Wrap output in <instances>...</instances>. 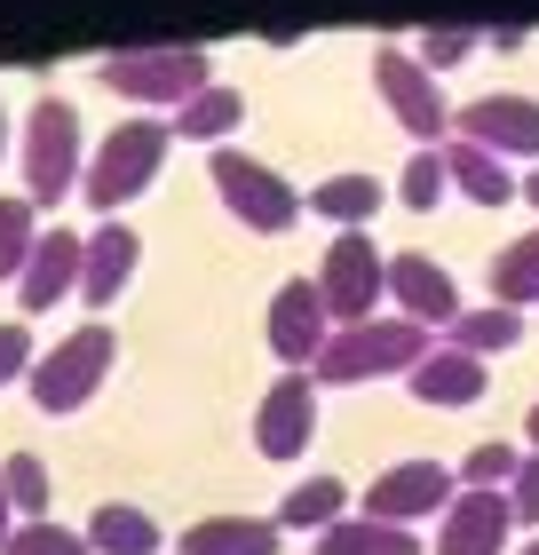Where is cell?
<instances>
[{"label":"cell","instance_id":"cell-1","mask_svg":"<svg viewBox=\"0 0 539 555\" xmlns=\"http://www.w3.org/2000/svg\"><path fill=\"white\" fill-rule=\"evenodd\" d=\"M428 325H413V318H357V325H333L325 334V349L310 358V382L318 389H349V382H381V373H413L421 358H428Z\"/></svg>","mask_w":539,"mask_h":555},{"label":"cell","instance_id":"cell-2","mask_svg":"<svg viewBox=\"0 0 539 555\" xmlns=\"http://www.w3.org/2000/svg\"><path fill=\"white\" fill-rule=\"evenodd\" d=\"M167 143H175V128H167L159 112H127L119 128H104V135L88 143L80 198H88V207H127V198L167 167Z\"/></svg>","mask_w":539,"mask_h":555},{"label":"cell","instance_id":"cell-3","mask_svg":"<svg viewBox=\"0 0 539 555\" xmlns=\"http://www.w3.org/2000/svg\"><path fill=\"white\" fill-rule=\"evenodd\" d=\"M95 72H104V88H119L127 104H143L159 119H175L198 88H215V56L207 48H183V40H167V48H112Z\"/></svg>","mask_w":539,"mask_h":555},{"label":"cell","instance_id":"cell-4","mask_svg":"<svg viewBox=\"0 0 539 555\" xmlns=\"http://www.w3.org/2000/svg\"><path fill=\"white\" fill-rule=\"evenodd\" d=\"M104 373H112V325H104V318H80L72 334H56V341L33 358L24 389H33L40 413H80L88 397L104 389Z\"/></svg>","mask_w":539,"mask_h":555},{"label":"cell","instance_id":"cell-5","mask_svg":"<svg viewBox=\"0 0 539 555\" xmlns=\"http://www.w3.org/2000/svg\"><path fill=\"white\" fill-rule=\"evenodd\" d=\"M24 198L33 207H56V198L80 183V112H72V95H40L33 112H24Z\"/></svg>","mask_w":539,"mask_h":555},{"label":"cell","instance_id":"cell-6","mask_svg":"<svg viewBox=\"0 0 539 555\" xmlns=\"http://www.w3.org/2000/svg\"><path fill=\"white\" fill-rule=\"evenodd\" d=\"M373 88H381V104L397 112V128L413 143H445L452 135V95H445V80H436L405 40H381L373 48Z\"/></svg>","mask_w":539,"mask_h":555},{"label":"cell","instance_id":"cell-7","mask_svg":"<svg viewBox=\"0 0 539 555\" xmlns=\"http://www.w3.org/2000/svg\"><path fill=\"white\" fill-rule=\"evenodd\" d=\"M207 175H215L222 207L239 215L246 231H286V222L301 215V191H294L270 159H254V151H239V143H215V151H207Z\"/></svg>","mask_w":539,"mask_h":555},{"label":"cell","instance_id":"cell-8","mask_svg":"<svg viewBox=\"0 0 539 555\" xmlns=\"http://www.w3.org/2000/svg\"><path fill=\"white\" fill-rule=\"evenodd\" d=\"M318 294H325L333 325L373 318V301L389 294V255H381L365 231H342V238L325 246V262H318Z\"/></svg>","mask_w":539,"mask_h":555},{"label":"cell","instance_id":"cell-9","mask_svg":"<svg viewBox=\"0 0 539 555\" xmlns=\"http://www.w3.org/2000/svg\"><path fill=\"white\" fill-rule=\"evenodd\" d=\"M452 492H460V476L452 461H389L365 485V508L357 516H381V524H413V516H445L452 508Z\"/></svg>","mask_w":539,"mask_h":555},{"label":"cell","instance_id":"cell-10","mask_svg":"<svg viewBox=\"0 0 539 555\" xmlns=\"http://www.w3.org/2000/svg\"><path fill=\"white\" fill-rule=\"evenodd\" d=\"M262 334H270V349H278V358H286V373H310V358H318V349H325V334H333V310H325L318 278H286V286L270 294Z\"/></svg>","mask_w":539,"mask_h":555},{"label":"cell","instance_id":"cell-11","mask_svg":"<svg viewBox=\"0 0 539 555\" xmlns=\"http://www.w3.org/2000/svg\"><path fill=\"white\" fill-rule=\"evenodd\" d=\"M310 437H318V382L310 373H278L262 389V405H254V444L270 461H294V452H310Z\"/></svg>","mask_w":539,"mask_h":555},{"label":"cell","instance_id":"cell-12","mask_svg":"<svg viewBox=\"0 0 539 555\" xmlns=\"http://www.w3.org/2000/svg\"><path fill=\"white\" fill-rule=\"evenodd\" d=\"M452 135H469L484 151H524V159H539V95H516V88H500V95H476V104H460L452 119Z\"/></svg>","mask_w":539,"mask_h":555},{"label":"cell","instance_id":"cell-13","mask_svg":"<svg viewBox=\"0 0 539 555\" xmlns=\"http://www.w3.org/2000/svg\"><path fill=\"white\" fill-rule=\"evenodd\" d=\"M389 294H397V318H413V325H452L469 310L460 286H452V270L436 255H421V246H397L389 255Z\"/></svg>","mask_w":539,"mask_h":555},{"label":"cell","instance_id":"cell-14","mask_svg":"<svg viewBox=\"0 0 539 555\" xmlns=\"http://www.w3.org/2000/svg\"><path fill=\"white\" fill-rule=\"evenodd\" d=\"M508 532H516V516H508V492H452L445 524H436V555H500Z\"/></svg>","mask_w":539,"mask_h":555},{"label":"cell","instance_id":"cell-15","mask_svg":"<svg viewBox=\"0 0 539 555\" xmlns=\"http://www.w3.org/2000/svg\"><path fill=\"white\" fill-rule=\"evenodd\" d=\"M136 262H143V238L127 231L119 215H104V222L88 231V246H80V301H88V310L119 301V294H127V278H136Z\"/></svg>","mask_w":539,"mask_h":555},{"label":"cell","instance_id":"cell-16","mask_svg":"<svg viewBox=\"0 0 539 555\" xmlns=\"http://www.w3.org/2000/svg\"><path fill=\"white\" fill-rule=\"evenodd\" d=\"M80 246H88V238L64 231V222L33 238V262L16 270V301H24V310H56V301L80 286Z\"/></svg>","mask_w":539,"mask_h":555},{"label":"cell","instance_id":"cell-17","mask_svg":"<svg viewBox=\"0 0 539 555\" xmlns=\"http://www.w3.org/2000/svg\"><path fill=\"white\" fill-rule=\"evenodd\" d=\"M175 547H183V555H278V547H286V532H278V516L230 508V516L183 524V540H175Z\"/></svg>","mask_w":539,"mask_h":555},{"label":"cell","instance_id":"cell-18","mask_svg":"<svg viewBox=\"0 0 539 555\" xmlns=\"http://www.w3.org/2000/svg\"><path fill=\"white\" fill-rule=\"evenodd\" d=\"M405 382H413L421 405H476V397H484V358H469V349H452V341H436L428 358L405 373Z\"/></svg>","mask_w":539,"mask_h":555},{"label":"cell","instance_id":"cell-19","mask_svg":"<svg viewBox=\"0 0 539 555\" xmlns=\"http://www.w3.org/2000/svg\"><path fill=\"white\" fill-rule=\"evenodd\" d=\"M159 516L136 508V500H95L88 508V547L95 555H159Z\"/></svg>","mask_w":539,"mask_h":555},{"label":"cell","instance_id":"cell-20","mask_svg":"<svg viewBox=\"0 0 539 555\" xmlns=\"http://www.w3.org/2000/svg\"><path fill=\"white\" fill-rule=\"evenodd\" d=\"M310 555H421L413 524H381V516H333L325 532H310Z\"/></svg>","mask_w":539,"mask_h":555},{"label":"cell","instance_id":"cell-21","mask_svg":"<svg viewBox=\"0 0 539 555\" xmlns=\"http://www.w3.org/2000/svg\"><path fill=\"white\" fill-rule=\"evenodd\" d=\"M445 183H460L476 207H508V198H516V175H508V159H500V151H484V143H469V135L445 143Z\"/></svg>","mask_w":539,"mask_h":555},{"label":"cell","instance_id":"cell-22","mask_svg":"<svg viewBox=\"0 0 539 555\" xmlns=\"http://www.w3.org/2000/svg\"><path fill=\"white\" fill-rule=\"evenodd\" d=\"M381 198H389V183L365 167H342V175H325V183L301 198V207H318L325 222H342V231H365V215H381Z\"/></svg>","mask_w":539,"mask_h":555},{"label":"cell","instance_id":"cell-23","mask_svg":"<svg viewBox=\"0 0 539 555\" xmlns=\"http://www.w3.org/2000/svg\"><path fill=\"white\" fill-rule=\"evenodd\" d=\"M239 119H246V95L230 88V80H215V88H198L191 104L167 119V128H175V143H222Z\"/></svg>","mask_w":539,"mask_h":555},{"label":"cell","instance_id":"cell-24","mask_svg":"<svg viewBox=\"0 0 539 555\" xmlns=\"http://www.w3.org/2000/svg\"><path fill=\"white\" fill-rule=\"evenodd\" d=\"M333 516H349V485L333 468H318V476H301V485L278 500V532H286V524H310V532H325Z\"/></svg>","mask_w":539,"mask_h":555},{"label":"cell","instance_id":"cell-25","mask_svg":"<svg viewBox=\"0 0 539 555\" xmlns=\"http://www.w3.org/2000/svg\"><path fill=\"white\" fill-rule=\"evenodd\" d=\"M524 334V310H508V301H484V310H460L445 325V341L452 349H469V358H492V349H508Z\"/></svg>","mask_w":539,"mask_h":555},{"label":"cell","instance_id":"cell-26","mask_svg":"<svg viewBox=\"0 0 539 555\" xmlns=\"http://www.w3.org/2000/svg\"><path fill=\"white\" fill-rule=\"evenodd\" d=\"M492 301H508V310H524V301H539V222L524 238H508L492 255Z\"/></svg>","mask_w":539,"mask_h":555},{"label":"cell","instance_id":"cell-27","mask_svg":"<svg viewBox=\"0 0 539 555\" xmlns=\"http://www.w3.org/2000/svg\"><path fill=\"white\" fill-rule=\"evenodd\" d=\"M33 238H40V207L16 191H0V278L16 286V270L33 262Z\"/></svg>","mask_w":539,"mask_h":555},{"label":"cell","instance_id":"cell-28","mask_svg":"<svg viewBox=\"0 0 539 555\" xmlns=\"http://www.w3.org/2000/svg\"><path fill=\"white\" fill-rule=\"evenodd\" d=\"M397 198H405V207H436V198H445V143H413V151H405Z\"/></svg>","mask_w":539,"mask_h":555},{"label":"cell","instance_id":"cell-29","mask_svg":"<svg viewBox=\"0 0 539 555\" xmlns=\"http://www.w3.org/2000/svg\"><path fill=\"white\" fill-rule=\"evenodd\" d=\"M0 485H9V508L24 524L48 516V461H40V452H9V461H0Z\"/></svg>","mask_w":539,"mask_h":555},{"label":"cell","instance_id":"cell-30","mask_svg":"<svg viewBox=\"0 0 539 555\" xmlns=\"http://www.w3.org/2000/svg\"><path fill=\"white\" fill-rule=\"evenodd\" d=\"M516 461H524V452L508 444V437H484L476 452H460V485H469V492H508Z\"/></svg>","mask_w":539,"mask_h":555},{"label":"cell","instance_id":"cell-31","mask_svg":"<svg viewBox=\"0 0 539 555\" xmlns=\"http://www.w3.org/2000/svg\"><path fill=\"white\" fill-rule=\"evenodd\" d=\"M0 555H95V547H88V532H72V524L33 516V524H16V532L0 540Z\"/></svg>","mask_w":539,"mask_h":555},{"label":"cell","instance_id":"cell-32","mask_svg":"<svg viewBox=\"0 0 539 555\" xmlns=\"http://www.w3.org/2000/svg\"><path fill=\"white\" fill-rule=\"evenodd\" d=\"M405 48H413V56H421L428 72H452V64H469L476 48H484V33H469V24H460V33H452V24H436V33H421V40H405Z\"/></svg>","mask_w":539,"mask_h":555},{"label":"cell","instance_id":"cell-33","mask_svg":"<svg viewBox=\"0 0 539 555\" xmlns=\"http://www.w3.org/2000/svg\"><path fill=\"white\" fill-rule=\"evenodd\" d=\"M508 516H516V524H539V452H524L516 476H508Z\"/></svg>","mask_w":539,"mask_h":555},{"label":"cell","instance_id":"cell-34","mask_svg":"<svg viewBox=\"0 0 539 555\" xmlns=\"http://www.w3.org/2000/svg\"><path fill=\"white\" fill-rule=\"evenodd\" d=\"M16 373H33V334L16 318H0V382H16Z\"/></svg>","mask_w":539,"mask_h":555},{"label":"cell","instance_id":"cell-35","mask_svg":"<svg viewBox=\"0 0 539 555\" xmlns=\"http://www.w3.org/2000/svg\"><path fill=\"white\" fill-rule=\"evenodd\" d=\"M16 532V508H9V485H0V540Z\"/></svg>","mask_w":539,"mask_h":555},{"label":"cell","instance_id":"cell-36","mask_svg":"<svg viewBox=\"0 0 539 555\" xmlns=\"http://www.w3.org/2000/svg\"><path fill=\"white\" fill-rule=\"evenodd\" d=\"M524 198H531V207H539V159H531V175H524Z\"/></svg>","mask_w":539,"mask_h":555},{"label":"cell","instance_id":"cell-37","mask_svg":"<svg viewBox=\"0 0 539 555\" xmlns=\"http://www.w3.org/2000/svg\"><path fill=\"white\" fill-rule=\"evenodd\" d=\"M0 159H9V112H0Z\"/></svg>","mask_w":539,"mask_h":555},{"label":"cell","instance_id":"cell-38","mask_svg":"<svg viewBox=\"0 0 539 555\" xmlns=\"http://www.w3.org/2000/svg\"><path fill=\"white\" fill-rule=\"evenodd\" d=\"M531 452H539V405H531Z\"/></svg>","mask_w":539,"mask_h":555},{"label":"cell","instance_id":"cell-39","mask_svg":"<svg viewBox=\"0 0 539 555\" xmlns=\"http://www.w3.org/2000/svg\"><path fill=\"white\" fill-rule=\"evenodd\" d=\"M524 555H539V540H524Z\"/></svg>","mask_w":539,"mask_h":555}]
</instances>
